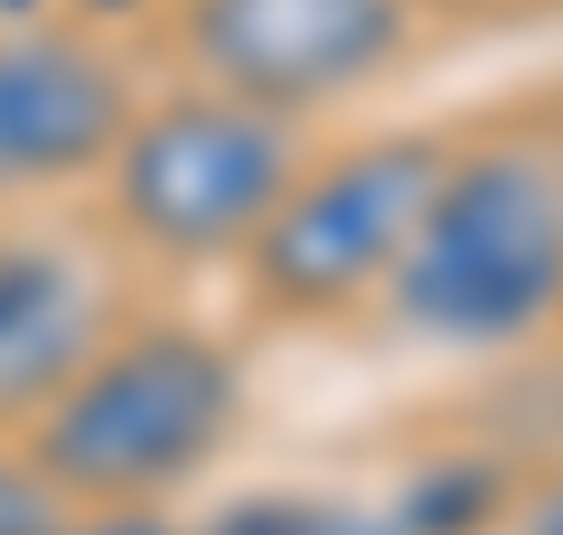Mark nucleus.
Masks as SVG:
<instances>
[{"instance_id": "f257e3e1", "label": "nucleus", "mask_w": 563, "mask_h": 535, "mask_svg": "<svg viewBox=\"0 0 563 535\" xmlns=\"http://www.w3.org/2000/svg\"><path fill=\"white\" fill-rule=\"evenodd\" d=\"M385 310L422 348H526L563 319V113L498 122L451 141L422 198L404 263L385 273Z\"/></svg>"}, {"instance_id": "f03ea898", "label": "nucleus", "mask_w": 563, "mask_h": 535, "mask_svg": "<svg viewBox=\"0 0 563 535\" xmlns=\"http://www.w3.org/2000/svg\"><path fill=\"white\" fill-rule=\"evenodd\" d=\"M244 423V367L198 319H113L103 348L29 414L20 451L66 507H169Z\"/></svg>"}, {"instance_id": "7ed1b4c3", "label": "nucleus", "mask_w": 563, "mask_h": 535, "mask_svg": "<svg viewBox=\"0 0 563 535\" xmlns=\"http://www.w3.org/2000/svg\"><path fill=\"white\" fill-rule=\"evenodd\" d=\"M301 160L310 141L291 113H263V103L217 95V85L141 95L113 160H103L113 244L169 263V273H217L254 244V226L273 217Z\"/></svg>"}, {"instance_id": "20e7f679", "label": "nucleus", "mask_w": 563, "mask_h": 535, "mask_svg": "<svg viewBox=\"0 0 563 535\" xmlns=\"http://www.w3.org/2000/svg\"><path fill=\"white\" fill-rule=\"evenodd\" d=\"M442 151H451V132H366L347 151L301 160L291 188L273 198V217L254 226V244L235 254L244 301L263 319H282V329L347 319L357 301H376L422 226Z\"/></svg>"}, {"instance_id": "39448f33", "label": "nucleus", "mask_w": 563, "mask_h": 535, "mask_svg": "<svg viewBox=\"0 0 563 535\" xmlns=\"http://www.w3.org/2000/svg\"><path fill=\"white\" fill-rule=\"evenodd\" d=\"M422 0H179V57L198 85L263 113H329L404 66Z\"/></svg>"}, {"instance_id": "423d86ee", "label": "nucleus", "mask_w": 563, "mask_h": 535, "mask_svg": "<svg viewBox=\"0 0 563 535\" xmlns=\"http://www.w3.org/2000/svg\"><path fill=\"white\" fill-rule=\"evenodd\" d=\"M141 76L113 39L76 20H0V207L66 198L103 178Z\"/></svg>"}, {"instance_id": "0eeeda50", "label": "nucleus", "mask_w": 563, "mask_h": 535, "mask_svg": "<svg viewBox=\"0 0 563 535\" xmlns=\"http://www.w3.org/2000/svg\"><path fill=\"white\" fill-rule=\"evenodd\" d=\"M113 263L66 226H0V433L20 441L29 414L76 376L113 329Z\"/></svg>"}, {"instance_id": "6e6552de", "label": "nucleus", "mask_w": 563, "mask_h": 535, "mask_svg": "<svg viewBox=\"0 0 563 535\" xmlns=\"http://www.w3.org/2000/svg\"><path fill=\"white\" fill-rule=\"evenodd\" d=\"M188 535H413L404 507H366V498H329V489H263L217 507Z\"/></svg>"}, {"instance_id": "1a4fd4ad", "label": "nucleus", "mask_w": 563, "mask_h": 535, "mask_svg": "<svg viewBox=\"0 0 563 535\" xmlns=\"http://www.w3.org/2000/svg\"><path fill=\"white\" fill-rule=\"evenodd\" d=\"M57 516H66V498L38 479V460L20 441L0 433V535H57Z\"/></svg>"}, {"instance_id": "9d476101", "label": "nucleus", "mask_w": 563, "mask_h": 535, "mask_svg": "<svg viewBox=\"0 0 563 535\" xmlns=\"http://www.w3.org/2000/svg\"><path fill=\"white\" fill-rule=\"evenodd\" d=\"M57 535H188L169 507H66Z\"/></svg>"}]
</instances>
